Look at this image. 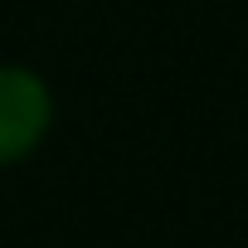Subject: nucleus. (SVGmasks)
<instances>
[{
	"mask_svg": "<svg viewBox=\"0 0 248 248\" xmlns=\"http://www.w3.org/2000/svg\"><path fill=\"white\" fill-rule=\"evenodd\" d=\"M54 127V93L34 68L0 63V170L39 151Z\"/></svg>",
	"mask_w": 248,
	"mask_h": 248,
	"instance_id": "f257e3e1",
	"label": "nucleus"
}]
</instances>
